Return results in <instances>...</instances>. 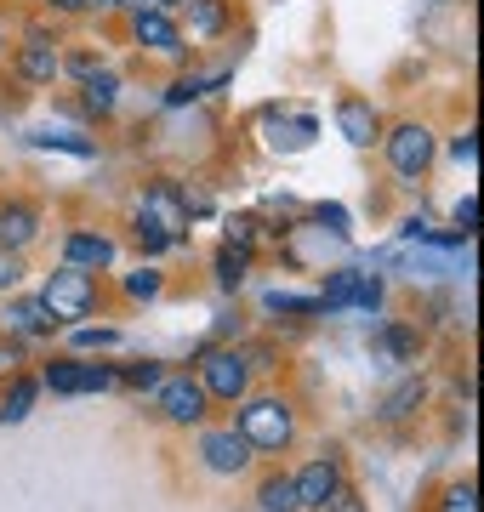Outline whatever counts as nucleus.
I'll use <instances>...</instances> for the list:
<instances>
[{
  "mask_svg": "<svg viewBox=\"0 0 484 512\" xmlns=\"http://www.w3.org/2000/svg\"><path fill=\"white\" fill-rule=\"evenodd\" d=\"M40 302H46V313H52L57 325H63V319H86V313L97 308V285H92V274H86V268L63 262V268L46 279Z\"/></svg>",
  "mask_w": 484,
  "mask_h": 512,
  "instance_id": "nucleus-1",
  "label": "nucleus"
},
{
  "mask_svg": "<svg viewBox=\"0 0 484 512\" xmlns=\"http://www.w3.org/2000/svg\"><path fill=\"white\" fill-rule=\"evenodd\" d=\"M297 433V421H291V404L285 399H251L240 410V439L251 450H285Z\"/></svg>",
  "mask_w": 484,
  "mask_h": 512,
  "instance_id": "nucleus-2",
  "label": "nucleus"
},
{
  "mask_svg": "<svg viewBox=\"0 0 484 512\" xmlns=\"http://www.w3.org/2000/svg\"><path fill=\"white\" fill-rule=\"evenodd\" d=\"M137 217L154 222V228L171 239V245L188 234V200H183V194H177L171 183H154L149 194H143V205H137Z\"/></svg>",
  "mask_w": 484,
  "mask_h": 512,
  "instance_id": "nucleus-3",
  "label": "nucleus"
},
{
  "mask_svg": "<svg viewBox=\"0 0 484 512\" xmlns=\"http://www.w3.org/2000/svg\"><path fill=\"white\" fill-rule=\"evenodd\" d=\"M245 382H251V365H245L240 353H205V365H200L205 399H240Z\"/></svg>",
  "mask_w": 484,
  "mask_h": 512,
  "instance_id": "nucleus-4",
  "label": "nucleus"
},
{
  "mask_svg": "<svg viewBox=\"0 0 484 512\" xmlns=\"http://www.w3.org/2000/svg\"><path fill=\"white\" fill-rule=\"evenodd\" d=\"M388 160H393L399 177H422L428 160H433V131L428 126H399L388 137Z\"/></svg>",
  "mask_w": 484,
  "mask_h": 512,
  "instance_id": "nucleus-5",
  "label": "nucleus"
},
{
  "mask_svg": "<svg viewBox=\"0 0 484 512\" xmlns=\"http://www.w3.org/2000/svg\"><path fill=\"white\" fill-rule=\"evenodd\" d=\"M376 302H382V279L376 274H336L325 285V296H319V308H365V313Z\"/></svg>",
  "mask_w": 484,
  "mask_h": 512,
  "instance_id": "nucleus-6",
  "label": "nucleus"
},
{
  "mask_svg": "<svg viewBox=\"0 0 484 512\" xmlns=\"http://www.w3.org/2000/svg\"><path fill=\"white\" fill-rule=\"evenodd\" d=\"M291 490H297V507L325 512V501L342 490V467H336V461H314L302 478H291Z\"/></svg>",
  "mask_w": 484,
  "mask_h": 512,
  "instance_id": "nucleus-7",
  "label": "nucleus"
},
{
  "mask_svg": "<svg viewBox=\"0 0 484 512\" xmlns=\"http://www.w3.org/2000/svg\"><path fill=\"white\" fill-rule=\"evenodd\" d=\"M200 456H205V467H211V473H240L245 461H251V444H245L234 427H223V433H205Z\"/></svg>",
  "mask_w": 484,
  "mask_h": 512,
  "instance_id": "nucleus-8",
  "label": "nucleus"
},
{
  "mask_svg": "<svg viewBox=\"0 0 484 512\" xmlns=\"http://www.w3.org/2000/svg\"><path fill=\"white\" fill-rule=\"evenodd\" d=\"M131 29H137V40H143V46H154V52H166V57L183 52V35H177V23H171L160 6H137Z\"/></svg>",
  "mask_w": 484,
  "mask_h": 512,
  "instance_id": "nucleus-9",
  "label": "nucleus"
},
{
  "mask_svg": "<svg viewBox=\"0 0 484 512\" xmlns=\"http://www.w3.org/2000/svg\"><path fill=\"white\" fill-rule=\"evenodd\" d=\"M46 387H52V393H103V387H114V370H103V365H52L46 370Z\"/></svg>",
  "mask_w": 484,
  "mask_h": 512,
  "instance_id": "nucleus-10",
  "label": "nucleus"
},
{
  "mask_svg": "<svg viewBox=\"0 0 484 512\" xmlns=\"http://www.w3.org/2000/svg\"><path fill=\"white\" fill-rule=\"evenodd\" d=\"M160 410H166L171 421H200L205 416V387L188 382V376H177V382H160Z\"/></svg>",
  "mask_w": 484,
  "mask_h": 512,
  "instance_id": "nucleus-11",
  "label": "nucleus"
},
{
  "mask_svg": "<svg viewBox=\"0 0 484 512\" xmlns=\"http://www.w3.org/2000/svg\"><path fill=\"white\" fill-rule=\"evenodd\" d=\"M336 131H342L354 148H371L376 143V109L371 103H359V97H348V103L336 109Z\"/></svg>",
  "mask_w": 484,
  "mask_h": 512,
  "instance_id": "nucleus-12",
  "label": "nucleus"
},
{
  "mask_svg": "<svg viewBox=\"0 0 484 512\" xmlns=\"http://www.w3.org/2000/svg\"><path fill=\"white\" fill-rule=\"evenodd\" d=\"M35 234H40L35 205H0V245H6V251H23Z\"/></svg>",
  "mask_w": 484,
  "mask_h": 512,
  "instance_id": "nucleus-13",
  "label": "nucleus"
},
{
  "mask_svg": "<svg viewBox=\"0 0 484 512\" xmlns=\"http://www.w3.org/2000/svg\"><path fill=\"white\" fill-rule=\"evenodd\" d=\"M18 69H23V80H35V86L57 80V52L46 46V35H29V46L18 52Z\"/></svg>",
  "mask_w": 484,
  "mask_h": 512,
  "instance_id": "nucleus-14",
  "label": "nucleus"
},
{
  "mask_svg": "<svg viewBox=\"0 0 484 512\" xmlns=\"http://www.w3.org/2000/svg\"><path fill=\"white\" fill-rule=\"evenodd\" d=\"M0 325L18 330V336H46V330H52L57 319L46 313V302H12V308L0 313Z\"/></svg>",
  "mask_w": 484,
  "mask_h": 512,
  "instance_id": "nucleus-15",
  "label": "nucleus"
},
{
  "mask_svg": "<svg viewBox=\"0 0 484 512\" xmlns=\"http://www.w3.org/2000/svg\"><path fill=\"white\" fill-rule=\"evenodd\" d=\"M69 262H75V268H109V262H114V239H103V234H69Z\"/></svg>",
  "mask_w": 484,
  "mask_h": 512,
  "instance_id": "nucleus-16",
  "label": "nucleus"
},
{
  "mask_svg": "<svg viewBox=\"0 0 484 512\" xmlns=\"http://www.w3.org/2000/svg\"><path fill=\"white\" fill-rule=\"evenodd\" d=\"M183 6H188V29H194V35L211 40V35H223L228 29V6L223 0H183Z\"/></svg>",
  "mask_w": 484,
  "mask_h": 512,
  "instance_id": "nucleus-17",
  "label": "nucleus"
},
{
  "mask_svg": "<svg viewBox=\"0 0 484 512\" xmlns=\"http://www.w3.org/2000/svg\"><path fill=\"white\" fill-rule=\"evenodd\" d=\"M114 103H120V80H114L109 69L86 74V109H92V114H114Z\"/></svg>",
  "mask_w": 484,
  "mask_h": 512,
  "instance_id": "nucleus-18",
  "label": "nucleus"
},
{
  "mask_svg": "<svg viewBox=\"0 0 484 512\" xmlns=\"http://www.w3.org/2000/svg\"><path fill=\"white\" fill-rule=\"evenodd\" d=\"M245 268H251V251H245V245H223V251H217V279H223V291L240 285Z\"/></svg>",
  "mask_w": 484,
  "mask_h": 512,
  "instance_id": "nucleus-19",
  "label": "nucleus"
},
{
  "mask_svg": "<svg viewBox=\"0 0 484 512\" xmlns=\"http://www.w3.org/2000/svg\"><path fill=\"white\" fill-rule=\"evenodd\" d=\"M262 512H302L291 478H268V484H262Z\"/></svg>",
  "mask_w": 484,
  "mask_h": 512,
  "instance_id": "nucleus-20",
  "label": "nucleus"
},
{
  "mask_svg": "<svg viewBox=\"0 0 484 512\" xmlns=\"http://www.w3.org/2000/svg\"><path fill=\"white\" fill-rule=\"evenodd\" d=\"M410 404H422V382H416V376H410V382L399 387V393H388V404H382V416H388V421H399V416H410Z\"/></svg>",
  "mask_w": 484,
  "mask_h": 512,
  "instance_id": "nucleus-21",
  "label": "nucleus"
},
{
  "mask_svg": "<svg viewBox=\"0 0 484 512\" xmlns=\"http://www.w3.org/2000/svg\"><path fill=\"white\" fill-rule=\"evenodd\" d=\"M29 404H35V382H18L12 393H6V404H0V421H23Z\"/></svg>",
  "mask_w": 484,
  "mask_h": 512,
  "instance_id": "nucleus-22",
  "label": "nucleus"
},
{
  "mask_svg": "<svg viewBox=\"0 0 484 512\" xmlns=\"http://www.w3.org/2000/svg\"><path fill=\"white\" fill-rule=\"evenodd\" d=\"M126 296H137V302L160 296V268H137V274H126Z\"/></svg>",
  "mask_w": 484,
  "mask_h": 512,
  "instance_id": "nucleus-23",
  "label": "nucleus"
},
{
  "mask_svg": "<svg viewBox=\"0 0 484 512\" xmlns=\"http://www.w3.org/2000/svg\"><path fill=\"white\" fill-rule=\"evenodd\" d=\"M268 308H274V313H314V308H319V296H291V291H274V296H268Z\"/></svg>",
  "mask_w": 484,
  "mask_h": 512,
  "instance_id": "nucleus-24",
  "label": "nucleus"
},
{
  "mask_svg": "<svg viewBox=\"0 0 484 512\" xmlns=\"http://www.w3.org/2000/svg\"><path fill=\"white\" fill-rule=\"evenodd\" d=\"M131 234H137V245H143V251H166V245H171V239L160 234L154 222H143V217H137V228H131Z\"/></svg>",
  "mask_w": 484,
  "mask_h": 512,
  "instance_id": "nucleus-25",
  "label": "nucleus"
},
{
  "mask_svg": "<svg viewBox=\"0 0 484 512\" xmlns=\"http://www.w3.org/2000/svg\"><path fill=\"white\" fill-rule=\"evenodd\" d=\"M473 501H479V495H473V484H462V490H450V495H445V512H479Z\"/></svg>",
  "mask_w": 484,
  "mask_h": 512,
  "instance_id": "nucleus-26",
  "label": "nucleus"
},
{
  "mask_svg": "<svg viewBox=\"0 0 484 512\" xmlns=\"http://www.w3.org/2000/svg\"><path fill=\"white\" fill-rule=\"evenodd\" d=\"M200 92H205L200 80H177V86H171V92H166V103H194V97H200Z\"/></svg>",
  "mask_w": 484,
  "mask_h": 512,
  "instance_id": "nucleus-27",
  "label": "nucleus"
},
{
  "mask_svg": "<svg viewBox=\"0 0 484 512\" xmlns=\"http://www.w3.org/2000/svg\"><path fill=\"white\" fill-rule=\"evenodd\" d=\"M18 279H23V262L18 256H0V291H12Z\"/></svg>",
  "mask_w": 484,
  "mask_h": 512,
  "instance_id": "nucleus-28",
  "label": "nucleus"
},
{
  "mask_svg": "<svg viewBox=\"0 0 484 512\" xmlns=\"http://www.w3.org/2000/svg\"><path fill=\"white\" fill-rule=\"evenodd\" d=\"M131 387H160V365H131Z\"/></svg>",
  "mask_w": 484,
  "mask_h": 512,
  "instance_id": "nucleus-29",
  "label": "nucleus"
},
{
  "mask_svg": "<svg viewBox=\"0 0 484 512\" xmlns=\"http://www.w3.org/2000/svg\"><path fill=\"white\" fill-rule=\"evenodd\" d=\"M473 222H479V200H473V194H467V200L456 205V228H462V234H467V228H473Z\"/></svg>",
  "mask_w": 484,
  "mask_h": 512,
  "instance_id": "nucleus-30",
  "label": "nucleus"
},
{
  "mask_svg": "<svg viewBox=\"0 0 484 512\" xmlns=\"http://www.w3.org/2000/svg\"><path fill=\"white\" fill-rule=\"evenodd\" d=\"M325 507H331V512H359V495H354V490H336Z\"/></svg>",
  "mask_w": 484,
  "mask_h": 512,
  "instance_id": "nucleus-31",
  "label": "nucleus"
},
{
  "mask_svg": "<svg viewBox=\"0 0 484 512\" xmlns=\"http://www.w3.org/2000/svg\"><path fill=\"white\" fill-rule=\"evenodd\" d=\"M388 348L399 353V359H410V348H416V336H410V330H393V336H388Z\"/></svg>",
  "mask_w": 484,
  "mask_h": 512,
  "instance_id": "nucleus-32",
  "label": "nucleus"
},
{
  "mask_svg": "<svg viewBox=\"0 0 484 512\" xmlns=\"http://www.w3.org/2000/svg\"><path fill=\"white\" fill-rule=\"evenodd\" d=\"M57 6H63V12H92V6L103 12V6H114V0H57Z\"/></svg>",
  "mask_w": 484,
  "mask_h": 512,
  "instance_id": "nucleus-33",
  "label": "nucleus"
},
{
  "mask_svg": "<svg viewBox=\"0 0 484 512\" xmlns=\"http://www.w3.org/2000/svg\"><path fill=\"white\" fill-rule=\"evenodd\" d=\"M450 154H456V160H473V131H462V137L450 143Z\"/></svg>",
  "mask_w": 484,
  "mask_h": 512,
  "instance_id": "nucleus-34",
  "label": "nucleus"
},
{
  "mask_svg": "<svg viewBox=\"0 0 484 512\" xmlns=\"http://www.w3.org/2000/svg\"><path fill=\"white\" fill-rule=\"evenodd\" d=\"M319 222H331L336 234H348V217H342V211H336V205H331V211H319Z\"/></svg>",
  "mask_w": 484,
  "mask_h": 512,
  "instance_id": "nucleus-35",
  "label": "nucleus"
},
{
  "mask_svg": "<svg viewBox=\"0 0 484 512\" xmlns=\"http://www.w3.org/2000/svg\"><path fill=\"white\" fill-rule=\"evenodd\" d=\"M160 6H183V0H160Z\"/></svg>",
  "mask_w": 484,
  "mask_h": 512,
  "instance_id": "nucleus-36",
  "label": "nucleus"
},
{
  "mask_svg": "<svg viewBox=\"0 0 484 512\" xmlns=\"http://www.w3.org/2000/svg\"><path fill=\"white\" fill-rule=\"evenodd\" d=\"M114 6H120V0H114ZM131 6H143V0H131Z\"/></svg>",
  "mask_w": 484,
  "mask_h": 512,
  "instance_id": "nucleus-37",
  "label": "nucleus"
}]
</instances>
